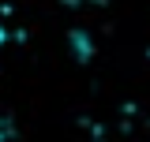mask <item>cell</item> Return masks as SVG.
Listing matches in <instances>:
<instances>
[{
    "label": "cell",
    "instance_id": "1",
    "mask_svg": "<svg viewBox=\"0 0 150 142\" xmlns=\"http://www.w3.org/2000/svg\"><path fill=\"white\" fill-rule=\"evenodd\" d=\"M71 45H75V53H79V60H90V41H86V34L71 30Z\"/></svg>",
    "mask_w": 150,
    "mask_h": 142
}]
</instances>
